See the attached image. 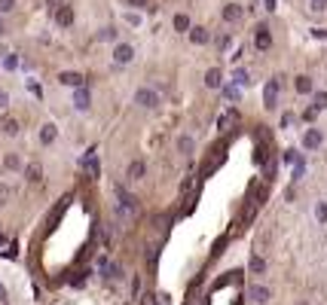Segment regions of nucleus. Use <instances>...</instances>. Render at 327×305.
Segmentation results:
<instances>
[{
	"label": "nucleus",
	"instance_id": "c85d7f7f",
	"mask_svg": "<svg viewBox=\"0 0 327 305\" xmlns=\"http://www.w3.org/2000/svg\"><path fill=\"white\" fill-rule=\"evenodd\" d=\"M309 9H312V13H324V9H327V0H309Z\"/></svg>",
	"mask_w": 327,
	"mask_h": 305
},
{
	"label": "nucleus",
	"instance_id": "f03ea898",
	"mask_svg": "<svg viewBox=\"0 0 327 305\" xmlns=\"http://www.w3.org/2000/svg\"><path fill=\"white\" fill-rule=\"evenodd\" d=\"M135 104L144 107V110H153V107H159V95H156L153 89H138V92H135Z\"/></svg>",
	"mask_w": 327,
	"mask_h": 305
},
{
	"label": "nucleus",
	"instance_id": "423d86ee",
	"mask_svg": "<svg viewBox=\"0 0 327 305\" xmlns=\"http://www.w3.org/2000/svg\"><path fill=\"white\" fill-rule=\"evenodd\" d=\"M55 25L58 28H71L74 25V9L71 6H58L55 9Z\"/></svg>",
	"mask_w": 327,
	"mask_h": 305
},
{
	"label": "nucleus",
	"instance_id": "a211bd4d",
	"mask_svg": "<svg viewBox=\"0 0 327 305\" xmlns=\"http://www.w3.org/2000/svg\"><path fill=\"white\" fill-rule=\"evenodd\" d=\"M294 89H297L300 95H309V92H312V76H297Z\"/></svg>",
	"mask_w": 327,
	"mask_h": 305
},
{
	"label": "nucleus",
	"instance_id": "dca6fc26",
	"mask_svg": "<svg viewBox=\"0 0 327 305\" xmlns=\"http://www.w3.org/2000/svg\"><path fill=\"white\" fill-rule=\"evenodd\" d=\"M251 299H254L257 305L269 302V290H266V287H260V284H254V287H251Z\"/></svg>",
	"mask_w": 327,
	"mask_h": 305
},
{
	"label": "nucleus",
	"instance_id": "473e14b6",
	"mask_svg": "<svg viewBox=\"0 0 327 305\" xmlns=\"http://www.w3.org/2000/svg\"><path fill=\"white\" fill-rule=\"evenodd\" d=\"M16 64H19V58H16V55H6V58H3V67H6V71H13Z\"/></svg>",
	"mask_w": 327,
	"mask_h": 305
},
{
	"label": "nucleus",
	"instance_id": "9d476101",
	"mask_svg": "<svg viewBox=\"0 0 327 305\" xmlns=\"http://www.w3.org/2000/svg\"><path fill=\"white\" fill-rule=\"evenodd\" d=\"M144 171H147V165H144L141 159H135V162H129V168H126V177H129V180H141Z\"/></svg>",
	"mask_w": 327,
	"mask_h": 305
},
{
	"label": "nucleus",
	"instance_id": "412c9836",
	"mask_svg": "<svg viewBox=\"0 0 327 305\" xmlns=\"http://www.w3.org/2000/svg\"><path fill=\"white\" fill-rule=\"evenodd\" d=\"M174 31H180V34L190 31V16H187V13H177V16H174Z\"/></svg>",
	"mask_w": 327,
	"mask_h": 305
},
{
	"label": "nucleus",
	"instance_id": "f704fd0d",
	"mask_svg": "<svg viewBox=\"0 0 327 305\" xmlns=\"http://www.w3.org/2000/svg\"><path fill=\"white\" fill-rule=\"evenodd\" d=\"M312 37H315V40H327V31H324V28H315Z\"/></svg>",
	"mask_w": 327,
	"mask_h": 305
},
{
	"label": "nucleus",
	"instance_id": "39448f33",
	"mask_svg": "<svg viewBox=\"0 0 327 305\" xmlns=\"http://www.w3.org/2000/svg\"><path fill=\"white\" fill-rule=\"evenodd\" d=\"M86 83V76L83 73H77V71H61L58 73V86H71V89H80Z\"/></svg>",
	"mask_w": 327,
	"mask_h": 305
},
{
	"label": "nucleus",
	"instance_id": "0eeeda50",
	"mask_svg": "<svg viewBox=\"0 0 327 305\" xmlns=\"http://www.w3.org/2000/svg\"><path fill=\"white\" fill-rule=\"evenodd\" d=\"M132 58H135V49L129 46V43H119V46L114 49V61L116 64H129Z\"/></svg>",
	"mask_w": 327,
	"mask_h": 305
},
{
	"label": "nucleus",
	"instance_id": "1a4fd4ad",
	"mask_svg": "<svg viewBox=\"0 0 327 305\" xmlns=\"http://www.w3.org/2000/svg\"><path fill=\"white\" fill-rule=\"evenodd\" d=\"M303 146H306V150H318V146H321V131L318 128H309L306 134H303Z\"/></svg>",
	"mask_w": 327,
	"mask_h": 305
},
{
	"label": "nucleus",
	"instance_id": "6ab92c4d",
	"mask_svg": "<svg viewBox=\"0 0 327 305\" xmlns=\"http://www.w3.org/2000/svg\"><path fill=\"white\" fill-rule=\"evenodd\" d=\"M3 168H9V171H19V168H21L19 153H6V156H3Z\"/></svg>",
	"mask_w": 327,
	"mask_h": 305
},
{
	"label": "nucleus",
	"instance_id": "cd10ccee",
	"mask_svg": "<svg viewBox=\"0 0 327 305\" xmlns=\"http://www.w3.org/2000/svg\"><path fill=\"white\" fill-rule=\"evenodd\" d=\"M9 196H13V189H9L6 183H0V208H3L6 201H9Z\"/></svg>",
	"mask_w": 327,
	"mask_h": 305
},
{
	"label": "nucleus",
	"instance_id": "6e6552de",
	"mask_svg": "<svg viewBox=\"0 0 327 305\" xmlns=\"http://www.w3.org/2000/svg\"><path fill=\"white\" fill-rule=\"evenodd\" d=\"M83 171H86L89 177H92V180L101 174V165H98V156H95V153H89L86 159H83Z\"/></svg>",
	"mask_w": 327,
	"mask_h": 305
},
{
	"label": "nucleus",
	"instance_id": "4468645a",
	"mask_svg": "<svg viewBox=\"0 0 327 305\" xmlns=\"http://www.w3.org/2000/svg\"><path fill=\"white\" fill-rule=\"evenodd\" d=\"M190 40H193L196 46H205V43L211 40V34H208L205 28H190Z\"/></svg>",
	"mask_w": 327,
	"mask_h": 305
},
{
	"label": "nucleus",
	"instance_id": "bb28decb",
	"mask_svg": "<svg viewBox=\"0 0 327 305\" xmlns=\"http://www.w3.org/2000/svg\"><path fill=\"white\" fill-rule=\"evenodd\" d=\"M98 40H116V28H101L98 31Z\"/></svg>",
	"mask_w": 327,
	"mask_h": 305
},
{
	"label": "nucleus",
	"instance_id": "c9c22d12",
	"mask_svg": "<svg viewBox=\"0 0 327 305\" xmlns=\"http://www.w3.org/2000/svg\"><path fill=\"white\" fill-rule=\"evenodd\" d=\"M6 104H9V95L3 92V89H0V107H6Z\"/></svg>",
	"mask_w": 327,
	"mask_h": 305
},
{
	"label": "nucleus",
	"instance_id": "7ed1b4c3",
	"mask_svg": "<svg viewBox=\"0 0 327 305\" xmlns=\"http://www.w3.org/2000/svg\"><path fill=\"white\" fill-rule=\"evenodd\" d=\"M116 198H119V214H126V217H135V214H138V201H135L122 186H116Z\"/></svg>",
	"mask_w": 327,
	"mask_h": 305
},
{
	"label": "nucleus",
	"instance_id": "58836bf2",
	"mask_svg": "<svg viewBox=\"0 0 327 305\" xmlns=\"http://www.w3.org/2000/svg\"><path fill=\"white\" fill-rule=\"evenodd\" d=\"M49 3H52V6H55V3H58V0H49Z\"/></svg>",
	"mask_w": 327,
	"mask_h": 305
},
{
	"label": "nucleus",
	"instance_id": "393cba45",
	"mask_svg": "<svg viewBox=\"0 0 327 305\" xmlns=\"http://www.w3.org/2000/svg\"><path fill=\"white\" fill-rule=\"evenodd\" d=\"M315 217H318V223H327V205H324V201L315 205Z\"/></svg>",
	"mask_w": 327,
	"mask_h": 305
},
{
	"label": "nucleus",
	"instance_id": "aec40b11",
	"mask_svg": "<svg viewBox=\"0 0 327 305\" xmlns=\"http://www.w3.org/2000/svg\"><path fill=\"white\" fill-rule=\"evenodd\" d=\"M25 177L31 180V183H40V177H43V168H40V165H28V168H25Z\"/></svg>",
	"mask_w": 327,
	"mask_h": 305
},
{
	"label": "nucleus",
	"instance_id": "f257e3e1",
	"mask_svg": "<svg viewBox=\"0 0 327 305\" xmlns=\"http://www.w3.org/2000/svg\"><path fill=\"white\" fill-rule=\"evenodd\" d=\"M278 89H281V76H272V80L266 83V89H263V104H266V110H275L278 107Z\"/></svg>",
	"mask_w": 327,
	"mask_h": 305
},
{
	"label": "nucleus",
	"instance_id": "f8f14e48",
	"mask_svg": "<svg viewBox=\"0 0 327 305\" xmlns=\"http://www.w3.org/2000/svg\"><path fill=\"white\" fill-rule=\"evenodd\" d=\"M89 101H92V98H89V92L80 86V89L74 92V107H77V110H89Z\"/></svg>",
	"mask_w": 327,
	"mask_h": 305
},
{
	"label": "nucleus",
	"instance_id": "20e7f679",
	"mask_svg": "<svg viewBox=\"0 0 327 305\" xmlns=\"http://www.w3.org/2000/svg\"><path fill=\"white\" fill-rule=\"evenodd\" d=\"M254 46L260 49V52H266L269 46H272V34H269L266 25H257V31H254Z\"/></svg>",
	"mask_w": 327,
	"mask_h": 305
},
{
	"label": "nucleus",
	"instance_id": "2f4dec72",
	"mask_svg": "<svg viewBox=\"0 0 327 305\" xmlns=\"http://www.w3.org/2000/svg\"><path fill=\"white\" fill-rule=\"evenodd\" d=\"M223 95H227L230 101H239V89H232V86H227V89H223Z\"/></svg>",
	"mask_w": 327,
	"mask_h": 305
},
{
	"label": "nucleus",
	"instance_id": "f3484780",
	"mask_svg": "<svg viewBox=\"0 0 327 305\" xmlns=\"http://www.w3.org/2000/svg\"><path fill=\"white\" fill-rule=\"evenodd\" d=\"M193 146H196V141L190 138V134H180V141H177V150H180V153L190 156V153H193Z\"/></svg>",
	"mask_w": 327,
	"mask_h": 305
},
{
	"label": "nucleus",
	"instance_id": "72a5a7b5",
	"mask_svg": "<svg viewBox=\"0 0 327 305\" xmlns=\"http://www.w3.org/2000/svg\"><path fill=\"white\" fill-rule=\"evenodd\" d=\"M16 6V0H0V13H9Z\"/></svg>",
	"mask_w": 327,
	"mask_h": 305
},
{
	"label": "nucleus",
	"instance_id": "4c0bfd02",
	"mask_svg": "<svg viewBox=\"0 0 327 305\" xmlns=\"http://www.w3.org/2000/svg\"><path fill=\"white\" fill-rule=\"evenodd\" d=\"M3 296H6V290H3V287H0V299H3Z\"/></svg>",
	"mask_w": 327,
	"mask_h": 305
},
{
	"label": "nucleus",
	"instance_id": "7c9ffc66",
	"mask_svg": "<svg viewBox=\"0 0 327 305\" xmlns=\"http://www.w3.org/2000/svg\"><path fill=\"white\" fill-rule=\"evenodd\" d=\"M28 92H31V95H37V98H43V89H40V83H34V80H28Z\"/></svg>",
	"mask_w": 327,
	"mask_h": 305
},
{
	"label": "nucleus",
	"instance_id": "2eb2a0df",
	"mask_svg": "<svg viewBox=\"0 0 327 305\" xmlns=\"http://www.w3.org/2000/svg\"><path fill=\"white\" fill-rule=\"evenodd\" d=\"M0 131H3V134H19L16 116H0Z\"/></svg>",
	"mask_w": 327,
	"mask_h": 305
},
{
	"label": "nucleus",
	"instance_id": "4be33fe9",
	"mask_svg": "<svg viewBox=\"0 0 327 305\" xmlns=\"http://www.w3.org/2000/svg\"><path fill=\"white\" fill-rule=\"evenodd\" d=\"M327 107V92H315V98H312V110L318 113V110H324Z\"/></svg>",
	"mask_w": 327,
	"mask_h": 305
},
{
	"label": "nucleus",
	"instance_id": "ddd939ff",
	"mask_svg": "<svg viewBox=\"0 0 327 305\" xmlns=\"http://www.w3.org/2000/svg\"><path fill=\"white\" fill-rule=\"evenodd\" d=\"M205 86H208V89H220V86H223V73L217 71V67H211V71L205 73Z\"/></svg>",
	"mask_w": 327,
	"mask_h": 305
},
{
	"label": "nucleus",
	"instance_id": "b1692460",
	"mask_svg": "<svg viewBox=\"0 0 327 305\" xmlns=\"http://www.w3.org/2000/svg\"><path fill=\"white\" fill-rule=\"evenodd\" d=\"M40 141H43V144H52V141H55V126H43Z\"/></svg>",
	"mask_w": 327,
	"mask_h": 305
},
{
	"label": "nucleus",
	"instance_id": "a878e982",
	"mask_svg": "<svg viewBox=\"0 0 327 305\" xmlns=\"http://www.w3.org/2000/svg\"><path fill=\"white\" fill-rule=\"evenodd\" d=\"M251 272H257V275H260V272H266V263H263L260 256H251Z\"/></svg>",
	"mask_w": 327,
	"mask_h": 305
},
{
	"label": "nucleus",
	"instance_id": "c756f323",
	"mask_svg": "<svg viewBox=\"0 0 327 305\" xmlns=\"http://www.w3.org/2000/svg\"><path fill=\"white\" fill-rule=\"evenodd\" d=\"M232 80H235V86H248V71H235Z\"/></svg>",
	"mask_w": 327,
	"mask_h": 305
},
{
	"label": "nucleus",
	"instance_id": "e433bc0d",
	"mask_svg": "<svg viewBox=\"0 0 327 305\" xmlns=\"http://www.w3.org/2000/svg\"><path fill=\"white\" fill-rule=\"evenodd\" d=\"M129 3H132V6H147L150 0H129Z\"/></svg>",
	"mask_w": 327,
	"mask_h": 305
},
{
	"label": "nucleus",
	"instance_id": "5701e85b",
	"mask_svg": "<svg viewBox=\"0 0 327 305\" xmlns=\"http://www.w3.org/2000/svg\"><path fill=\"white\" fill-rule=\"evenodd\" d=\"M235 119H239V113H235V110H230V113H223V116H220V122H217V126H220V128H227V126H232Z\"/></svg>",
	"mask_w": 327,
	"mask_h": 305
},
{
	"label": "nucleus",
	"instance_id": "9b49d317",
	"mask_svg": "<svg viewBox=\"0 0 327 305\" xmlns=\"http://www.w3.org/2000/svg\"><path fill=\"white\" fill-rule=\"evenodd\" d=\"M242 13H245V9L239 3H227V6H223V21H239Z\"/></svg>",
	"mask_w": 327,
	"mask_h": 305
}]
</instances>
